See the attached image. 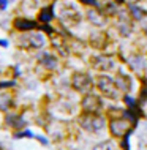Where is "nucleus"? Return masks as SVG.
Listing matches in <instances>:
<instances>
[{"label":"nucleus","mask_w":147,"mask_h":150,"mask_svg":"<svg viewBox=\"0 0 147 150\" xmlns=\"http://www.w3.org/2000/svg\"><path fill=\"white\" fill-rule=\"evenodd\" d=\"M97 86L106 96L114 98V100L119 98V87L116 86V82H114L111 78H108V76H98L97 78Z\"/></svg>","instance_id":"1"},{"label":"nucleus","mask_w":147,"mask_h":150,"mask_svg":"<svg viewBox=\"0 0 147 150\" xmlns=\"http://www.w3.org/2000/svg\"><path fill=\"white\" fill-rule=\"evenodd\" d=\"M19 44L22 47H27V49H38V47L44 46V36L41 33H38V32L26 33L19 36Z\"/></svg>","instance_id":"2"},{"label":"nucleus","mask_w":147,"mask_h":150,"mask_svg":"<svg viewBox=\"0 0 147 150\" xmlns=\"http://www.w3.org/2000/svg\"><path fill=\"white\" fill-rule=\"evenodd\" d=\"M79 122L82 125V128L87 129V131H100L104 127V119L97 114H84Z\"/></svg>","instance_id":"3"},{"label":"nucleus","mask_w":147,"mask_h":150,"mask_svg":"<svg viewBox=\"0 0 147 150\" xmlns=\"http://www.w3.org/2000/svg\"><path fill=\"white\" fill-rule=\"evenodd\" d=\"M71 86L75 90L81 92V93H85L92 88V79L89 74L85 73H75L71 78Z\"/></svg>","instance_id":"4"},{"label":"nucleus","mask_w":147,"mask_h":150,"mask_svg":"<svg viewBox=\"0 0 147 150\" xmlns=\"http://www.w3.org/2000/svg\"><path fill=\"white\" fill-rule=\"evenodd\" d=\"M109 128H111V133L117 137H122L125 134H128L130 129H131V125L130 122H126L125 119H114L109 123Z\"/></svg>","instance_id":"5"},{"label":"nucleus","mask_w":147,"mask_h":150,"mask_svg":"<svg viewBox=\"0 0 147 150\" xmlns=\"http://www.w3.org/2000/svg\"><path fill=\"white\" fill-rule=\"evenodd\" d=\"M101 108V101L98 96L95 95H85L84 100H82V109L85 111V114H95L98 109Z\"/></svg>","instance_id":"6"},{"label":"nucleus","mask_w":147,"mask_h":150,"mask_svg":"<svg viewBox=\"0 0 147 150\" xmlns=\"http://www.w3.org/2000/svg\"><path fill=\"white\" fill-rule=\"evenodd\" d=\"M60 21L62 24H77L81 21V14L79 11H76L75 8H63L62 11H60Z\"/></svg>","instance_id":"7"},{"label":"nucleus","mask_w":147,"mask_h":150,"mask_svg":"<svg viewBox=\"0 0 147 150\" xmlns=\"http://www.w3.org/2000/svg\"><path fill=\"white\" fill-rule=\"evenodd\" d=\"M13 27L19 32H30V30L36 29V22L30 21L27 18H16L13 21Z\"/></svg>","instance_id":"8"},{"label":"nucleus","mask_w":147,"mask_h":150,"mask_svg":"<svg viewBox=\"0 0 147 150\" xmlns=\"http://www.w3.org/2000/svg\"><path fill=\"white\" fill-rule=\"evenodd\" d=\"M40 63L44 65L46 68H49V70H54V68L57 67V59L54 57V55H51L49 52H43V54H40Z\"/></svg>","instance_id":"9"},{"label":"nucleus","mask_w":147,"mask_h":150,"mask_svg":"<svg viewBox=\"0 0 147 150\" xmlns=\"http://www.w3.org/2000/svg\"><path fill=\"white\" fill-rule=\"evenodd\" d=\"M93 67L97 68V70H111L114 67L112 60L108 59V57H95L93 59Z\"/></svg>","instance_id":"10"},{"label":"nucleus","mask_w":147,"mask_h":150,"mask_svg":"<svg viewBox=\"0 0 147 150\" xmlns=\"http://www.w3.org/2000/svg\"><path fill=\"white\" fill-rule=\"evenodd\" d=\"M87 18H89V21H90L92 24H95V25H103V24H106L104 14H101L100 11H93V10H90V11L87 13Z\"/></svg>","instance_id":"11"},{"label":"nucleus","mask_w":147,"mask_h":150,"mask_svg":"<svg viewBox=\"0 0 147 150\" xmlns=\"http://www.w3.org/2000/svg\"><path fill=\"white\" fill-rule=\"evenodd\" d=\"M52 18H54V14H52V6L43 8V10L40 11V14H38V21H40V22H43V24L51 22V19H52Z\"/></svg>","instance_id":"12"},{"label":"nucleus","mask_w":147,"mask_h":150,"mask_svg":"<svg viewBox=\"0 0 147 150\" xmlns=\"http://www.w3.org/2000/svg\"><path fill=\"white\" fill-rule=\"evenodd\" d=\"M130 67H131V70L141 73L146 68V62H144V59H142V57L136 55V57H133L131 60H130Z\"/></svg>","instance_id":"13"},{"label":"nucleus","mask_w":147,"mask_h":150,"mask_svg":"<svg viewBox=\"0 0 147 150\" xmlns=\"http://www.w3.org/2000/svg\"><path fill=\"white\" fill-rule=\"evenodd\" d=\"M6 125H8V127H13V128H22L24 127V125H26V123H24V120L21 119V117H19V115H6Z\"/></svg>","instance_id":"14"},{"label":"nucleus","mask_w":147,"mask_h":150,"mask_svg":"<svg viewBox=\"0 0 147 150\" xmlns=\"http://www.w3.org/2000/svg\"><path fill=\"white\" fill-rule=\"evenodd\" d=\"M13 104V100L8 93H0V111H8Z\"/></svg>","instance_id":"15"},{"label":"nucleus","mask_w":147,"mask_h":150,"mask_svg":"<svg viewBox=\"0 0 147 150\" xmlns=\"http://www.w3.org/2000/svg\"><path fill=\"white\" fill-rule=\"evenodd\" d=\"M128 10H130V13H131V16L136 21H141V19H144V16H146V11L142 10V8H139V6H136V5H130L128 6Z\"/></svg>","instance_id":"16"},{"label":"nucleus","mask_w":147,"mask_h":150,"mask_svg":"<svg viewBox=\"0 0 147 150\" xmlns=\"http://www.w3.org/2000/svg\"><path fill=\"white\" fill-rule=\"evenodd\" d=\"M117 84H119L120 90L128 92L130 88H131V81H130V78H128V76H125V74H119V81H117Z\"/></svg>","instance_id":"17"},{"label":"nucleus","mask_w":147,"mask_h":150,"mask_svg":"<svg viewBox=\"0 0 147 150\" xmlns=\"http://www.w3.org/2000/svg\"><path fill=\"white\" fill-rule=\"evenodd\" d=\"M103 11H104V14H108V16H112V14H116L117 8H116V5H114V3L108 2V3H104V6H103Z\"/></svg>","instance_id":"18"},{"label":"nucleus","mask_w":147,"mask_h":150,"mask_svg":"<svg viewBox=\"0 0 147 150\" xmlns=\"http://www.w3.org/2000/svg\"><path fill=\"white\" fill-rule=\"evenodd\" d=\"M119 32H120L124 36L130 35V24H126L125 21H122V22L119 24Z\"/></svg>","instance_id":"19"},{"label":"nucleus","mask_w":147,"mask_h":150,"mask_svg":"<svg viewBox=\"0 0 147 150\" xmlns=\"http://www.w3.org/2000/svg\"><path fill=\"white\" fill-rule=\"evenodd\" d=\"M112 144L111 142H101V144H98L93 147V150H112Z\"/></svg>","instance_id":"20"},{"label":"nucleus","mask_w":147,"mask_h":150,"mask_svg":"<svg viewBox=\"0 0 147 150\" xmlns=\"http://www.w3.org/2000/svg\"><path fill=\"white\" fill-rule=\"evenodd\" d=\"M14 137L16 139H19V137H33V134H32L28 129H24V131H21V133H16Z\"/></svg>","instance_id":"21"},{"label":"nucleus","mask_w":147,"mask_h":150,"mask_svg":"<svg viewBox=\"0 0 147 150\" xmlns=\"http://www.w3.org/2000/svg\"><path fill=\"white\" fill-rule=\"evenodd\" d=\"M125 103L128 104V106L131 108V109H134V108H136V101H134V100L131 98V96H125Z\"/></svg>","instance_id":"22"},{"label":"nucleus","mask_w":147,"mask_h":150,"mask_svg":"<svg viewBox=\"0 0 147 150\" xmlns=\"http://www.w3.org/2000/svg\"><path fill=\"white\" fill-rule=\"evenodd\" d=\"M14 87V81H8V82H0V88H8Z\"/></svg>","instance_id":"23"},{"label":"nucleus","mask_w":147,"mask_h":150,"mask_svg":"<svg viewBox=\"0 0 147 150\" xmlns=\"http://www.w3.org/2000/svg\"><path fill=\"white\" fill-rule=\"evenodd\" d=\"M6 8V0H0V10H5Z\"/></svg>","instance_id":"24"},{"label":"nucleus","mask_w":147,"mask_h":150,"mask_svg":"<svg viewBox=\"0 0 147 150\" xmlns=\"http://www.w3.org/2000/svg\"><path fill=\"white\" fill-rule=\"evenodd\" d=\"M84 3H87V5H97V0H82Z\"/></svg>","instance_id":"25"},{"label":"nucleus","mask_w":147,"mask_h":150,"mask_svg":"<svg viewBox=\"0 0 147 150\" xmlns=\"http://www.w3.org/2000/svg\"><path fill=\"white\" fill-rule=\"evenodd\" d=\"M36 139H38L40 142H43V144H48V141L44 139V137H41V136H38V137H36Z\"/></svg>","instance_id":"26"},{"label":"nucleus","mask_w":147,"mask_h":150,"mask_svg":"<svg viewBox=\"0 0 147 150\" xmlns=\"http://www.w3.org/2000/svg\"><path fill=\"white\" fill-rule=\"evenodd\" d=\"M0 46H3V47H6V46H8V43L5 41V40H0Z\"/></svg>","instance_id":"27"},{"label":"nucleus","mask_w":147,"mask_h":150,"mask_svg":"<svg viewBox=\"0 0 147 150\" xmlns=\"http://www.w3.org/2000/svg\"><path fill=\"white\" fill-rule=\"evenodd\" d=\"M144 32H146V35H147V24L144 25Z\"/></svg>","instance_id":"28"},{"label":"nucleus","mask_w":147,"mask_h":150,"mask_svg":"<svg viewBox=\"0 0 147 150\" xmlns=\"http://www.w3.org/2000/svg\"><path fill=\"white\" fill-rule=\"evenodd\" d=\"M117 2H124V0H117Z\"/></svg>","instance_id":"29"}]
</instances>
